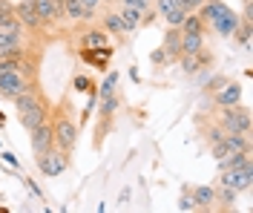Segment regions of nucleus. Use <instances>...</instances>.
I'll return each mask as SVG.
<instances>
[{
	"label": "nucleus",
	"mask_w": 253,
	"mask_h": 213,
	"mask_svg": "<svg viewBox=\"0 0 253 213\" xmlns=\"http://www.w3.org/2000/svg\"><path fill=\"white\" fill-rule=\"evenodd\" d=\"M129 81H132V84H141V72H138V69H135V66H132V69H129Z\"/></svg>",
	"instance_id": "ea45409f"
},
{
	"label": "nucleus",
	"mask_w": 253,
	"mask_h": 213,
	"mask_svg": "<svg viewBox=\"0 0 253 213\" xmlns=\"http://www.w3.org/2000/svg\"><path fill=\"white\" fill-rule=\"evenodd\" d=\"M178 61H181V72H184V75H196V72L202 69V64H199L196 55H178Z\"/></svg>",
	"instance_id": "bb28decb"
},
{
	"label": "nucleus",
	"mask_w": 253,
	"mask_h": 213,
	"mask_svg": "<svg viewBox=\"0 0 253 213\" xmlns=\"http://www.w3.org/2000/svg\"><path fill=\"white\" fill-rule=\"evenodd\" d=\"M150 61H153L156 66H161V64L167 66V61H170V58H167V52H164L161 46H158V49H153V55H150Z\"/></svg>",
	"instance_id": "c9c22d12"
},
{
	"label": "nucleus",
	"mask_w": 253,
	"mask_h": 213,
	"mask_svg": "<svg viewBox=\"0 0 253 213\" xmlns=\"http://www.w3.org/2000/svg\"><path fill=\"white\" fill-rule=\"evenodd\" d=\"M12 104H15V110H17V124L26 132L35 130V127L43 124V121H49V113H52V101L46 98L41 81H35L29 89L20 92Z\"/></svg>",
	"instance_id": "f257e3e1"
},
{
	"label": "nucleus",
	"mask_w": 253,
	"mask_h": 213,
	"mask_svg": "<svg viewBox=\"0 0 253 213\" xmlns=\"http://www.w3.org/2000/svg\"><path fill=\"white\" fill-rule=\"evenodd\" d=\"M15 17H17V23L23 26V32H29V35L46 32V29L41 26V17H38V9H35V0H17L15 3Z\"/></svg>",
	"instance_id": "423d86ee"
},
{
	"label": "nucleus",
	"mask_w": 253,
	"mask_h": 213,
	"mask_svg": "<svg viewBox=\"0 0 253 213\" xmlns=\"http://www.w3.org/2000/svg\"><path fill=\"white\" fill-rule=\"evenodd\" d=\"M92 86V78L89 75H75L72 78V92H86Z\"/></svg>",
	"instance_id": "c85d7f7f"
},
{
	"label": "nucleus",
	"mask_w": 253,
	"mask_h": 213,
	"mask_svg": "<svg viewBox=\"0 0 253 213\" xmlns=\"http://www.w3.org/2000/svg\"><path fill=\"white\" fill-rule=\"evenodd\" d=\"M49 121H52V132H55V147L63 153H75L78 121H75V107H69V98H63L58 107H52Z\"/></svg>",
	"instance_id": "f03ea898"
},
{
	"label": "nucleus",
	"mask_w": 253,
	"mask_h": 213,
	"mask_svg": "<svg viewBox=\"0 0 253 213\" xmlns=\"http://www.w3.org/2000/svg\"><path fill=\"white\" fill-rule=\"evenodd\" d=\"M20 181H23V184H26V187L32 190V196H35V199H41V202H43V190H41V187L35 184V179H29V176H23Z\"/></svg>",
	"instance_id": "f704fd0d"
},
{
	"label": "nucleus",
	"mask_w": 253,
	"mask_h": 213,
	"mask_svg": "<svg viewBox=\"0 0 253 213\" xmlns=\"http://www.w3.org/2000/svg\"><path fill=\"white\" fill-rule=\"evenodd\" d=\"M205 138L210 141V144L221 141V138H224V130H221V124H210V127L205 130Z\"/></svg>",
	"instance_id": "c756f323"
},
{
	"label": "nucleus",
	"mask_w": 253,
	"mask_h": 213,
	"mask_svg": "<svg viewBox=\"0 0 253 213\" xmlns=\"http://www.w3.org/2000/svg\"><path fill=\"white\" fill-rule=\"evenodd\" d=\"M221 147H224V153L251 150V135H245V132H224V138H221Z\"/></svg>",
	"instance_id": "a211bd4d"
},
{
	"label": "nucleus",
	"mask_w": 253,
	"mask_h": 213,
	"mask_svg": "<svg viewBox=\"0 0 253 213\" xmlns=\"http://www.w3.org/2000/svg\"><path fill=\"white\" fill-rule=\"evenodd\" d=\"M184 17H187V12H184L181 6H175L173 12H167V15H164V23H167V26H181V23H184Z\"/></svg>",
	"instance_id": "cd10ccee"
},
{
	"label": "nucleus",
	"mask_w": 253,
	"mask_h": 213,
	"mask_svg": "<svg viewBox=\"0 0 253 213\" xmlns=\"http://www.w3.org/2000/svg\"><path fill=\"white\" fill-rule=\"evenodd\" d=\"M35 9H38V17H41V26L52 32L58 26V15H55V3L52 0H35Z\"/></svg>",
	"instance_id": "dca6fc26"
},
{
	"label": "nucleus",
	"mask_w": 253,
	"mask_h": 213,
	"mask_svg": "<svg viewBox=\"0 0 253 213\" xmlns=\"http://www.w3.org/2000/svg\"><path fill=\"white\" fill-rule=\"evenodd\" d=\"M0 29H23L15 17V3L12 0H0Z\"/></svg>",
	"instance_id": "412c9836"
},
{
	"label": "nucleus",
	"mask_w": 253,
	"mask_h": 213,
	"mask_svg": "<svg viewBox=\"0 0 253 213\" xmlns=\"http://www.w3.org/2000/svg\"><path fill=\"white\" fill-rule=\"evenodd\" d=\"M178 211H196V205H193V196H190V187H184V193H181V199H178Z\"/></svg>",
	"instance_id": "72a5a7b5"
},
{
	"label": "nucleus",
	"mask_w": 253,
	"mask_h": 213,
	"mask_svg": "<svg viewBox=\"0 0 253 213\" xmlns=\"http://www.w3.org/2000/svg\"><path fill=\"white\" fill-rule=\"evenodd\" d=\"M181 32H190V35H207V26H205V20L196 15V12H187V17H184V23L178 26Z\"/></svg>",
	"instance_id": "b1692460"
},
{
	"label": "nucleus",
	"mask_w": 253,
	"mask_h": 213,
	"mask_svg": "<svg viewBox=\"0 0 253 213\" xmlns=\"http://www.w3.org/2000/svg\"><path fill=\"white\" fill-rule=\"evenodd\" d=\"M29 144H32V153H35V159H38V156H43V153H49V150L55 147L52 121H43V124H38L35 130H29Z\"/></svg>",
	"instance_id": "0eeeda50"
},
{
	"label": "nucleus",
	"mask_w": 253,
	"mask_h": 213,
	"mask_svg": "<svg viewBox=\"0 0 253 213\" xmlns=\"http://www.w3.org/2000/svg\"><path fill=\"white\" fill-rule=\"evenodd\" d=\"M126 202H129V187H124V190H121V202H118V205H126Z\"/></svg>",
	"instance_id": "a19ab883"
},
{
	"label": "nucleus",
	"mask_w": 253,
	"mask_h": 213,
	"mask_svg": "<svg viewBox=\"0 0 253 213\" xmlns=\"http://www.w3.org/2000/svg\"><path fill=\"white\" fill-rule=\"evenodd\" d=\"M0 147H3V144H0Z\"/></svg>",
	"instance_id": "37998d69"
},
{
	"label": "nucleus",
	"mask_w": 253,
	"mask_h": 213,
	"mask_svg": "<svg viewBox=\"0 0 253 213\" xmlns=\"http://www.w3.org/2000/svg\"><path fill=\"white\" fill-rule=\"evenodd\" d=\"M236 199H239V193L233 187L219 184V187H216V205H213V208H219V211H236Z\"/></svg>",
	"instance_id": "6ab92c4d"
},
{
	"label": "nucleus",
	"mask_w": 253,
	"mask_h": 213,
	"mask_svg": "<svg viewBox=\"0 0 253 213\" xmlns=\"http://www.w3.org/2000/svg\"><path fill=\"white\" fill-rule=\"evenodd\" d=\"M219 184H224V187H233L236 193L251 190V187H253V164H248V167H239V170H224V173L219 176Z\"/></svg>",
	"instance_id": "6e6552de"
},
{
	"label": "nucleus",
	"mask_w": 253,
	"mask_h": 213,
	"mask_svg": "<svg viewBox=\"0 0 253 213\" xmlns=\"http://www.w3.org/2000/svg\"><path fill=\"white\" fill-rule=\"evenodd\" d=\"M239 23H242V17H239L236 12H230V6H227V9L210 23V29L219 35V38H233V32L239 29Z\"/></svg>",
	"instance_id": "9d476101"
},
{
	"label": "nucleus",
	"mask_w": 253,
	"mask_h": 213,
	"mask_svg": "<svg viewBox=\"0 0 253 213\" xmlns=\"http://www.w3.org/2000/svg\"><path fill=\"white\" fill-rule=\"evenodd\" d=\"M224 84H227V78H224V75H213V78H210V81H207L205 92H207V95H213V92H216V89H219V86H224Z\"/></svg>",
	"instance_id": "473e14b6"
},
{
	"label": "nucleus",
	"mask_w": 253,
	"mask_h": 213,
	"mask_svg": "<svg viewBox=\"0 0 253 213\" xmlns=\"http://www.w3.org/2000/svg\"><path fill=\"white\" fill-rule=\"evenodd\" d=\"M199 49H205V35L181 32V55H196Z\"/></svg>",
	"instance_id": "5701e85b"
},
{
	"label": "nucleus",
	"mask_w": 253,
	"mask_h": 213,
	"mask_svg": "<svg viewBox=\"0 0 253 213\" xmlns=\"http://www.w3.org/2000/svg\"><path fill=\"white\" fill-rule=\"evenodd\" d=\"M112 3H115V0H101V6H112Z\"/></svg>",
	"instance_id": "79ce46f5"
},
{
	"label": "nucleus",
	"mask_w": 253,
	"mask_h": 213,
	"mask_svg": "<svg viewBox=\"0 0 253 213\" xmlns=\"http://www.w3.org/2000/svg\"><path fill=\"white\" fill-rule=\"evenodd\" d=\"M248 164H251V150H239V153H227L224 159H219L216 167H219V173H224V170H239Z\"/></svg>",
	"instance_id": "2eb2a0df"
},
{
	"label": "nucleus",
	"mask_w": 253,
	"mask_h": 213,
	"mask_svg": "<svg viewBox=\"0 0 253 213\" xmlns=\"http://www.w3.org/2000/svg\"><path fill=\"white\" fill-rule=\"evenodd\" d=\"M84 3V9H89V12H98L101 9V0H81Z\"/></svg>",
	"instance_id": "58836bf2"
},
{
	"label": "nucleus",
	"mask_w": 253,
	"mask_h": 213,
	"mask_svg": "<svg viewBox=\"0 0 253 213\" xmlns=\"http://www.w3.org/2000/svg\"><path fill=\"white\" fill-rule=\"evenodd\" d=\"M118 15L124 20V32H135V29H141V9H135V6H121L118 9Z\"/></svg>",
	"instance_id": "aec40b11"
},
{
	"label": "nucleus",
	"mask_w": 253,
	"mask_h": 213,
	"mask_svg": "<svg viewBox=\"0 0 253 213\" xmlns=\"http://www.w3.org/2000/svg\"><path fill=\"white\" fill-rule=\"evenodd\" d=\"M115 3H121V6H135V9H141V12L150 9V0H115Z\"/></svg>",
	"instance_id": "e433bc0d"
},
{
	"label": "nucleus",
	"mask_w": 253,
	"mask_h": 213,
	"mask_svg": "<svg viewBox=\"0 0 253 213\" xmlns=\"http://www.w3.org/2000/svg\"><path fill=\"white\" fill-rule=\"evenodd\" d=\"M20 43H26V32L23 29H0V52L15 49Z\"/></svg>",
	"instance_id": "4be33fe9"
},
{
	"label": "nucleus",
	"mask_w": 253,
	"mask_h": 213,
	"mask_svg": "<svg viewBox=\"0 0 253 213\" xmlns=\"http://www.w3.org/2000/svg\"><path fill=\"white\" fill-rule=\"evenodd\" d=\"M118 81H121V75H118L115 69H107V78L98 84V98H104V95H112V92H118Z\"/></svg>",
	"instance_id": "393cba45"
},
{
	"label": "nucleus",
	"mask_w": 253,
	"mask_h": 213,
	"mask_svg": "<svg viewBox=\"0 0 253 213\" xmlns=\"http://www.w3.org/2000/svg\"><path fill=\"white\" fill-rule=\"evenodd\" d=\"M101 29L110 35V38H118V41H124V20L118 12H107V15L101 17Z\"/></svg>",
	"instance_id": "f3484780"
},
{
	"label": "nucleus",
	"mask_w": 253,
	"mask_h": 213,
	"mask_svg": "<svg viewBox=\"0 0 253 213\" xmlns=\"http://www.w3.org/2000/svg\"><path fill=\"white\" fill-rule=\"evenodd\" d=\"M242 101V86L236 81H227L224 86H219L216 92H213V104L216 107H233Z\"/></svg>",
	"instance_id": "9b49d317"
},
{
	"label": "nucleus",
	"mask_w": 253,
	"mask_h": 213,
	"mask_svg": "<svg viewBox=\"0 0 253 213\" xmlns=\"http://www.w3.org/2000/svg\"><path fill=\"white\" fill-rule=\"evenodd\" d=\"M175 6H178V0H156V15L164 17L167 12H173Z\"/></svg>",
	"instance_id": "7c9ffc66"
},
{
	"label": "nucleus",
	"mask_w": 253,
	"mask_h": 213,
	"mask_svg": "<svg viewBox=\"0 0 253 213\" xmlns=\"http://www.w3.org/2000/svg\"><path fill=\"white\" fill-rule=\"evenodd\" d=\"M202 3H205V0H178V6H181L184 12H199Z\"/></svg>",
	"instance_id": "4c0bfd02"
},
{
	"label": "nucleus",
	"mask_w": 253,
	"mask_h": 213,
	"mask_svg": "<svg viewBox=\"0 0 253 213\" xmlns=\"http://www.w3.org/2000/svg\"><path fill=\"white\" fill-rule=\"evenodd\" d=\"M161 49L167 52V58H170V61H178V55H181V29H178V26H167Z\"/></svg>",
	"instance_id": "ddd939ff"
},
{
	"label": "nucleus",
	"mask_w": 253,
	"mask_h": 213,
	"mask_svg": "<svg viewBox=\"0 0 253 213\" xmlns=\"http://www.w3.org/2000/svg\"><path fill=\"white\" fill-rule=\"evenodd\" d=\"M84 12H89V9H84V3L81 0H63V17L69 20V23H75V20H84Z\"/></svg>",
	"instance_id": "a878e982"
},
{
	"label": "nucleus",
	"mask_w": 253,
	"mask_h": 213,
	"mask_svg": "<svg viewBox=\"0 0 253 213\" xmlns=\"http://www.w3.org/2000/svg\"><path fill=\"white\" fill-rule=\"evenodd\" d=\"M216 110H219L216 124H221L224 132H245V135H251V113H248V107L233 104V107H216Z\"/></svg>",
	"instance_id": "20e7f679"
},
{
	"label": "nucleus",
	"mask_w": 253,
	"mask_h": 213,
	"mask_svg": "<svg viewBox=\"0 0 253 213\" xmlns=\"http://www.w3.org/2000/svg\"><path fill=\"white\" fill-rule=\"evenodd\" d=\"M78 43H81V46H107V43H110V35L104 32L101 26H92V23H86V29L81 32Z\"/></svg>",
	"instance_id": "4468645a"
},
{
	"label": "nucleus",
	"mask_w": 253,
	"mask_h": 213,
	"mask_svg": "<svg viewBox=\"0 0 253 213\" xmlns=\"http://www.w3.org/2000/svg\"><path fill=\"white\" fill-rule=\"evenodd\" d=\"M35 162H38V170H41V176H43V179H58L61 173L69 170V164H72V153H63V150L52 147L49 153L38 156Z\"/></svg>",
	"instance_id": "39448f33"
},
{
	"label": "nucleus",
	"mask_w": 253,
	"mask_h": 213,
	"mask_svg": "<svg viewBox=\"0 0 253 213\" xmlns=\"http://www.w3.org/2000/svg\"><path fill=\"white\" fill-rule=\"evenodd\" d=\"M190 196H193L196 211H213V205H216V187L196 184V187H190Z\"/></svg>",
	"instance_id": "f8f14e48"
},
{
	"label": "nucleus",
	"mask_w": 253,
	"mask_h": 213,
	"mask_svg": "<svg viewBox=\"0 0 253 213\" xmlns=\"http://www.w3.org/2000/svg\"><path fill=\"white\" fill-rule=\"evenodd\" d=\"M0 164H9L12 170H20V162H17V156H15V153H9V150H3V147H0Z\"/></svg>",
	"instance_id": "2f4dec72"
},
{
	"label": "nucleus",
	"mask_w": 253,
	"mask_h": 213,
	"mask_svg": "<svg viewBox=\"0 0 253 213\" xmlns=\"http://www.w3.org/2000/svg\"><path fill=\"white\" fill-rule=\"evenodd\" d=\"M35 81H38V78L29 75L26 69H3V72H0V95L6 101H15L17 95L26 92Z\"/></svg>",
	"instance_id": "7ed1b4c3"
},
{
	"label": "nucleus",
	"mask_w": 253,
	"mask_h": 213,
	"mask_svg": "<svg viewBox=\"0 0 253 213\" xmlns=\"http://www.w3.org/2000/svg\"><path fill=\"white\" fill-rule=\"evenodd\" d=\"M112 46L107 43V46H81L78 49V58L84 61V64L95 66L98 72H107L110 69V58H112Z\"/></svg>",
	"instance_id": "1a4fd4ad"
}]
</instances>
